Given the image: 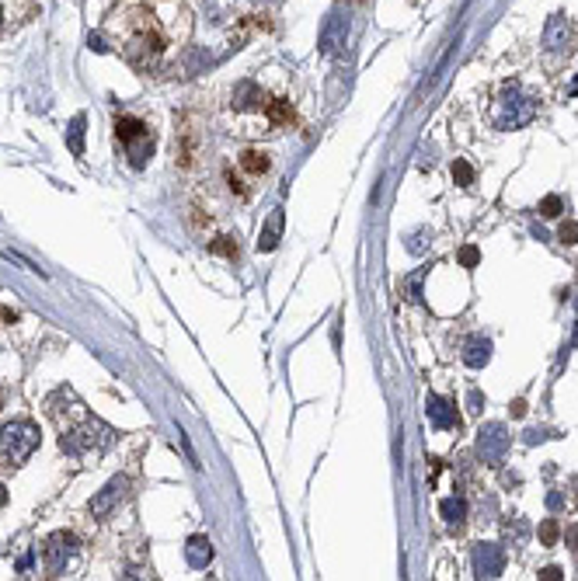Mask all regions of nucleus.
Here are the masks:
<instances>
[{
    "label": "nucleus",
    "mask_w": 578,
    "mask_h": 581,
    "mask_svg": "<svg viewBox=\"0 0 578 581\" xmlns=\"http://www.w3.org/2000/svg\"><path fill=\"white\" fill-rule=\"evenodd\" d=\"M540 112V101L534 94H526L519 84H505L502 87V94H498L495 101V125L498 129H523V125H530L537 119Z\"/></svg>",
    "instance_id": "20e7f679"
},
{
    "label": "nucleus",
    "mask_w": 578,
    "mask_h": 581,
    "mask_svg": "<svg viewBox=\"0 0 578 581\" xmlns=\"http://www.w3.org/2000/svg\"><path fill=\"white\" fill-rule=\"evenodd\" d=\"M540 540H543V543L558 540V522H543V529H540Z\"/></svg>",
    "instance_id": "b1692460"
},
{
    "label": "nucleus",
    "mask_w": 578,
    "mask_h": 581,
    "mask_svg": "<svg viewBox=\"0 0 578 581\" xmlns=\"http://www.w3.org/2000/svg\"><path fill=\"white\" fill-rule=\"evenodd\" d=\"M488 359H492V341H488V338H470L467 348H463V362H467L470 370H481Z\"/></svg>",
    "instance_id": "ddd939ff"
},
{
    "label": "nucleus",
    "mask_w": 578,
    "mask_h": 581,
    "mask_svg": "<svg viewBox=\"0 0 578 581\" xmlns=\"http://www.w3.org/2000/svg\"><path fill=\"white\" fill-rule=\"evenodd\" d=\"M512 415H516V418L526 415V404H523V401H516V404H512Z\"/></svg>",
    "instance_id": "a878e982"
},
{
    "label": "nucleus",
    "mask_w": 578,
    "mask_h": 581,
    "mask_svg": "<svg viewBox=\"0 0 578 581\" xmlns=\"http://www.w3.org/2000/svg\"><path fill=\"white\" fill-rule=\"evenodd\" d=\"M4 401H7V394H4V386H0V408H4Z\"/></svg>",
    "instance_id": "cd10ccee"
},
{
    "label": "nucleus",
    "mask_w": 578,
    "mask_h": 581,
    "mask_svg": "<svg viewBox=\"0 0 578 581\" xmlns=\"http://www.w3.org/2000/svg\"><path fill=\"white\" fill-rule=\"evenodd\" d=\"M279 234H283V209H276L272 216H269V223H265V230H261V237H258V251H272L279 244Z\"/></svg>",
    "instance_id": "2eb2a0df"
},
{
    "label": "nucleus",
    "mask_w": 578,
    "mask_h": 581,
    "mask_svg": "<svg viewBox=\"0 0 578 581\" xmlns=\"http://www.w3.org/2000/svg\"><path fill=\"white\" fill-rule=\"evenodd\" d=\"M540 578H543V581H561V568H543V571H540Z\"/></svg>",
    "instance_id": "393cba45"
},
{
    "label": "nucleus",
    "mask_w": 578,
    "mask_h": 581,
    "mask_svg": "<svg viewBox=\"0 0 578 581\" xmlns=\"http://www.w3.org/2000/svg\"><path fill=\"white\" fill-rule=\"evenodd\" d=\"M112 32L123 56L136 70H154L165 56V28L150 7H125L112 18Z\"/></svg>",
    "instance_id": "f257e3e1"
},
{
    "label": "nucleus",
    "mask_w": 578,
    "mask_h": 581,
    "mask_svg": "<svg viewBox=\"0 0 578 581\" xmlns=\"http://www.w3.org/2000/svg\"><path fill=\"white\" fill-rule=\"evenodd\" d=\"M575 36L578 28L565 18V14H554L550 21H547V28H543V45H547V52H554V56H565V52H572V45H575Z\"/></svg>",
    "instance_id": "6e6552de"
},
{
    "label": "nucleus",
    "mask_w": 578,
    "mask_h": 581,
    "mask_svg": "<svg viewBox=\"0 0 578 581\" xmlns=\"http://www.w3.org/2000/svg\"><path fill=\"white\" fill-rule=\"evenodd\" d=\"M478 258H481V254H478V248H463V251H460V265H463V268H474V265H478Z\"/></svg>",
    "instance_id": "4be33fe9"
},
{
    "label": "nucleus",
    "mask_w": 578,
    "mask_h": 581,
    "mask_svg": "<svg viewBox=\"0 0 578 581\" xmlns=\"http://www.w3.org/2000/svg\"><path fill=\"white\" fill-rule=\"evenodd\" d=\"M185 561L196 568V571H203L209 561H213V543L206 537H189L185 543Z\"/></svg>",
    "instance_id": "f8f14e48"
},
{
    "label": "nucleus",
    "mask_w": 578,
    "mask_h": 581,
    "mask_svg": "<svg viewBox=\"0 0 578 581\" xmlns=\"http://www.w3.org/2000/svg\"><path fill=\"white\" fill-rule=\"evenodd\" d=\"M213 254H223V258H230V261H237V244H234V237H216L213 244H209Z\"/></svg>",
    "instance_id": "a211bd4d"
},
{
    "label": "nucleus",
    "mask_w": 578,
    "mask_h": 581,
    "mask_svg": "<svg viewBox=\"0 0 578 581\" xmlns=\"http://www.w3.org/2000/svg\"><path fill=\"white\" fill-rule=\"evenodd\" d=\"M345 32H349V21L331 14L328 25H325V36H321V52H334L341 42H345Z\"/></svg>",
    "instance_id": "4468645a"
},
{
    "label": "nucleus",
    "mask_w": 578,
    "mask_h": 581,
    "mask_svg": "<svg viewBox=\"0 0 578 581\" xmlns=\"http://www.w3.org/2000/svg\"><path fill=\"white\" fill-rule=\"evenodd\" d=\"M63 401H67V408H60V401H49L52 418L60 425V446H63V453L77 459L101 457L112 446V439H116L112 428L101 425L98 418L87 415L84 404L74 397V390H63Z\"/></svg>",
    "instance_id": "f03ea898"
},
{
    "label": "nucleus",
    "mask_w": 578,
    "mask_h": 581,
    "mask_svg": "<svg viewBox=\"0 0 578 581\" xmlns=\"http://www.w3.org/2000/svg\"><path fill=\"white\" fill-rule=\"evenodd\" d=\"M241 167L254 174V178H261V174H269V167H272V157L269 154H261V150H245L241 154Z\"/></svg>",
    "instance_id": "dca6fc26"
},
{
    "label": "nucleus",
    "mask_w": 578,
    "mask_h": 581,
    "mask_svg": "<svg viewBox=\"0 0 578 581\" xmlns=\"http://www.w3.org/2000/svg\"><path fill=\"white\" fill-rule=\"evenodd\" d=\"M561 241H565V244H575V241H578V223H565V227H561Z\"/></svg>",
    "instance_id": "5701e85b"
},
{
    "label": "nucleus",
    "mask_w": 578,
    "mask_h": 581,
    "mask_svg": "<svg viewBox=\"0 0 578 581\" xmlns=\"http://www.w3.org/2000/svg\"><path fill=\"white\" fill-rule=\"evenodd\" d=\"M439 512H443V519L450 522V526H463V519H467V505H463V498H446L443 505H439Z\"/></svg>",
    "instance_id": "f3484780"
},
{
    "label": "nucleus",
    "mask_w": 578,
    "mask_h": 581,
    "mask_svg": "<svg viewBox=\"0 0 578 581\" xmlns=\"http://www.w3.org/2000/svg\"><path fill=\"white\" fill-rule=\"evenodd\" d=\"M36 450H39V425L36 421L21 418V421H11L0 428V466L4 470L28 463Z\"/></svg>",
    "instance_id": "7ed1b4c3"
},
{
    "label": "nucleus",
    "mask_w": 578,
    "mask_h": 581,
    "mask_svg": "<svg viewBox=\"0 0 578 581\" xmlns=\"http://www.w3.org/2000/svg\"><path fill=\"white\" fill-rule=\"evenodd\" d=\"M74 553H77V537L74 533H52L45 546H42V564H45V575L49 578H56V575H63L67 571V564L74 561Z\"/></svg>",
    "instance_id": "423d86ee"
},
{
    "label": "nucleus",
    "mask_w": 578,
    "mask_h": 581,
    "mask_svg": "<svg viewBox=\"0 0 578 581\" xmlns=\"http://www.w3.org/2000/svg\"><path fill=\"white\" fill-rule=\"evenodd\" d=\"M558 212H561V199L558 195H550V199L540 203V216H558Z\"/></svg>",
    "instance_id": "412c9836"
},
{
    "label": "nucleus",
    "mask_w": 578,
    "mask_h": 581,
    "mask_svg": "<svg viewBox=\"0 0 578 581\" xmlns=\"http://www.w3.org/2000/svg\"><path fill=\"white\" fill-rule=\"evenodd\" d=\"M454 178H456V185H474V167L467 164V161H456Z\"/></svg>",
    "instance_id": "aec40b11"
},
{
    "label": "nucleus",
    "mask_w": 578,
    "mask_h": 581,
    "mask_svg": "<svg viewBox=\"0 0 578 581\" xmlns=\"http://www.w3.org/2000/svg\"><path fill=\"white\" fill-rule=\"evenodd\" d=\"M116 136H119V143L125 147V157H129V164L136 167H147V161L154 157V129L147 123H140V119H132V115H119L116 119Z\"/></svg>",
    "instance_id": "39448f33"
},
{
    "label": "nucleus",
    "mask_w": 578,
    "mask_h": 581,
    "mask_svg": "<svg viewBox=\"0 0 578 581\" xmlns=\"http://www.w3.org/2000/svg\"><path fill=\"white\" fill-rule=\"evenodd\" d=\"M505 571V550L498 543H478L474 546V575L478 578H498Z\"/></svg>",
    "instance_id": "1a4fd4ad"
},
{
    "label": "nucleus",
    "mask_w": 578,
    "mask_h": 581,
    "mask_svg": "<svg viewBox=\"0 0 578 581\" xmlns=\"http://www.w3.org/2000/svg\"><path fill=\"white\" fill-rule=\"evenodd\" d=\"M125 491H129V481H125V477H112V481L91 498V515H94V519H105L108 512H116V505L125 498Z\"/></svg>",
    "instance_id": "9d476101"
},
{
    "label": "nucleus",
    "mask_w": 578,
    "mask_h": 581,
    "mask_svg": "<svg viewBox=\"0 0 578 581\" xmlns=\"http://www.w3.org/2000/svg\"><path fill=\"white\" fill-rule=\"evenodd\" d=\"M425 415H429V421H432L436 428H456V425H460V415H456L454 404L443 401V397H436V394L425 401Z\"/></svg>",
    "instance_id": "9b49d317"
},
{
    "label": "nucleus",
    "mask_w": 578,
    "mask_h": 581,
    "mask_svg": "<svg viewBox=\"0 0 578 581\" xmlns=\"http://www.w3.org/2000/svg\"><path fill=\"white\" fill-rule=\"evenodd\" d=\"M0 25H4V7H0Z\"/></svg>",
    "instance_id": "c85d7f7f"
},
{
    "label": "nucleus",
    "mask_w": 578,
    "mask_h": 581,
    "mask_svg": "<svg viewBox=\"0 0 578 581\" xmlns=\"http://www.w3.org/2000/svg\"><path fill=\"white\" fill-rule=\"evenodd\" d=\"M70 150L81 157L84 154V115H77L74 123H70Z\"/></svg>",
    "instance_id": "6ab92c4d"
},
{
    "label": "nucleus",
    "mask_w": 578,
    "mask_h": 581,
    "mask_svg": "<svg viewBox=\"0 0 578 581\" xmlns=\"http://www.w3.org/2000/svg\"><path fill=\"white\" fill-rule=\"evenodd\" d=\"M509 428L502 425V421H492V425H485L481 432H478V457L485 459L488 466H498L505 453H509Z\"/></svg>",
    "instance_id": "0eeeda50"
},
{
    "label": "nucleus",
    "mask_w": 578,
    "mask_h": 581,
    "mask_svg": "<svg viewBox=\"0 0 578 581\" xmlns=\"http://www.w3.org/2000/svg\"><path fill=\"white\" fill-rule=\"evenodd\" d=\"M7 498H11V495H7V488H4V484H0V508H4V505H7Z\"/></svg>",
    "instance_id": "bb28decb"
}]
</instances>
